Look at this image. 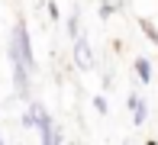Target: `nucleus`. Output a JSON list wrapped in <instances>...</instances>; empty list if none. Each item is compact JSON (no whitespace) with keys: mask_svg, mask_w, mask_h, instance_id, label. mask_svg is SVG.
Here are the masks:
<instances>
[{"mask_svg":"<svg viewBox=\"0 0 158 145\" xmlns=\"http://www.w3.org/2000/svg\"><path fill=\"white\" fill-rule=\"evenodd\" d=\"M10 61H23L26 68H35V58H32V45H29V29L26 23H16L13 26V35H10Z\"/></svg>","mask_w":158,"mask_h":145,"instance_id":"1","label":"nucleus"},{"mask_svg":"<svg viewBox=\"0 0 158 145\" xmlns=\"http://www.w3.org/2000/svg\"><path fill=\"white\" fill-rule=\"evenodd\" d=\"M74 61H77V68H84V71L94 64V55H90V45H87L84 35H77V39H74Z\"/></svg>","mask_w":158,"mask_h":145,"instance_id":"2","label":"nucleus"},{"mask_svg":"<svg viewBox=\"0 0 158 145\" xmlns=\"http://www.w3.org/2000/svg\"><path fill=\"white\" fill-rule=\"evenodd\" d=\"M129 110H132V119H135V126H142V122H145V100H142V97H135V93H132V97H129Z\"/></svg>","mask_w":158,"mask_h":145,"instance_id":"3","label":"nucleus"},{"mask_svg":"<svg viewBox=\"0 0 158 145\" xmlns=\"http://www.w3.org/2000/svg\"><path fill=\"white\" fill-rule=\"evenodd\" d=\"M135 74H139V81H152V64L145 58H135Z\"/></svg>","mask_w":158,"mask_h":145,"instance_id":"4","label":"nucleus"},{"mask_svg":"<svg viewBox=\"0 0 158 145\" xmlns=\"http://www.w3.org/2000/svg\"><path fill=\"white\" fill-rule=\"evenodd\" d=\"M68 32H71V39H77V35H81V26H77V13L68 19Z\"/></svg>","mask_w":158,"mask_h":145,"instance_id":"5","label":"nucleus"},{"mask_svg":"<svg viewBox=\"0 0 158 145\" xmlns=\"http://www.w3.org/2000/svg\"><path fill=\"white\" fill-rule=\"evenodd\" d=\"M94 106H97V113H106V97H94Z\"/></svg>","mask_w":158,"mask_h":145,"instance_id":"6","label":"nucleus"},{"mask_svg":"<svg viewBox=\"0 0 158 145\" xmlns=\"http://www.w3.org/2000/svg\"><path fill=\"white\" fill-rule=\"evenodd\" d=\"M0 142H3V132H0Z\"/></svg>","mask_w":158,"mask_h":145,"instance_id":"7","label":"nucleus"}]
</instances>
